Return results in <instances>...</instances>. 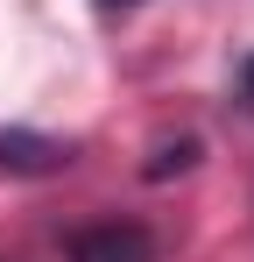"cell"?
Listing matches in <instances>:
<instances>
[{"instance_id": "obj_1", "label": "cell", "mask_w": 254, "mask_h": 262, "mask_svg": "<svg viewBox=\"0 0 254 262\" xmlns=\"http://www.w3.org/2000/svg\"><path fill=\"white\" fill-rule=\"evenodd\" d=\"M71 262H156V234L141 227V220H92V227H78L71 234Z\"/></svg>"}, {"instance_id": "obj_2", "label": "cell", "mask_w": 254, "mask_h": 262, "mask_svg": "<svg viewBox=\"0 0 254 262\" xmlns=\"http://www.w3.org/2000/svg\"><path fill=\"white\" fill-rule=\"evenodd\" d=\"M78 163V149L64 135H42V128H0V170L7 177H57Z\"/></svg>"}, {"instance_id": "obj_3", "label": "cell", "mask_w": 254, "mask_h": 262, "mask_svg": "<svg viewBox=\"0 0 254 262\" xmlns=\"http://www.w3.org/2000/svg\"><path fill=\"white\" fill-rule=\"evenodd\" d=\"M191 163H198V142H191V135H184V142H163V149H156V163H148V177H156V184H163L169 170H191Z\"/></svg>"}, {"instance_id": "obj_4", "label": "cell", "mask_w": 254, "mask_h": 262, "mask_svg": "<svg viewBox=\"0 0 254 262\" xmlns=\"http://www.w3.org/2000/svg\"><path fill=\"white\" fill-rule=\"evenodd\" d=\"M240 99H247V106H254V57H247V64H240Z\"/></svg>"}, {"instance_id": "obj_5", "label": "cell", "mask_w": 254, "mask_h": 262, "mask_svg": "<svg viewBox=\"0 0 254 262\" xmlns=\"http://www.w3.org/2000/svg\"><path fill=\"white\" fill-rule=\"evenodd\" d=\"M113 7H134V0H99V14H113Z\"/></svg>"}]
</instances>
